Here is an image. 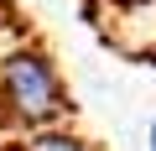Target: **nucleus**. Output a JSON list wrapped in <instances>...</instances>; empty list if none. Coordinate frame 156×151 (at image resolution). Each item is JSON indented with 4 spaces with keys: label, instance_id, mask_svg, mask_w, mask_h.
I'll return each mask as SVG.
<instances>
[{
    "label": "nucleus",
    "instance_id": "obj_1",
    "mask_svg": "<svg viewBox=\"0 0 156 151\" xmlns=\"http://www.w3.org/2000/svg\"><path fill=\"white\" fill-rule=\"evenodd\" d=\"M57 120H73V94L62 84L57 57L37 42L0 52V125L21 135V130H42Z\"/></svg>",
    "mask_w": 156,
    "mask_h": 151
},
{
    "label": "nucleus",
    "instance_id": "obj_3",
    "mask_svg": "<svg viewBox=\"0 0 156 151\" xmlns=\"http://www.w3.org/2000/svg\"><path fill=\"white\" fill-rule=\"evenodd\" d=\"M5 151H99L83 130H73V120H57V125H42V130H21Z\"/></svg>",
    "mask_w": 156,
    "mask_h": 151
},
{
    "label": "nucleus",
    "instance_id": "obj_2",
    "mask_svg": "<svg viewBox=\"0 0 156 151\" xmlns=\"http://www.w3.org/2000/svg\"><path fill=\"white\" fill-rule=\"evenodd\" d=\"M104 42L125 57H156V0H104L94 5Z\"/></svg>",
    "mask_w": 156,
    "mask_h": 151
},
{
    "label": "nucleus",
    "instance_id": "obj_4",
    "mask_svg": "<svg viewBox=\"0 0 156 151\" xmlns=\"http://www.w3.org/2000/svg\"><path fill=\"white\" fill-rule=\"evenodd\" d=\"M151 151H156V120H151Z\"/></svg>",
    "mask_w": 156,
    "mask_h": 151
}]
</instances>
